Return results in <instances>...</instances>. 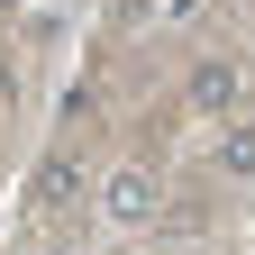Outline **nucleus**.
Returning a JSON list of instances; mask_svg holds the SVG:
<instances>
[{"mask_svg": "<svg viewBox=\"0 0 255 255\" xmlns=\"http://www.w3.org/2000/svg\"><path fill=\"white\" fill-rule=\"evenodd\" d=\"M219 173H228V182L255 173V128H228V137H219Z\"/></svg>", "mask_w": 255, "mask_h": 255, "instance_id": "3", "label": "nucleus"}, {"mask_svg": "<svg viewBox=\"0 0 255 255\" xmlns=\"http://www.w3.org/2000/svg\"><path fill=\"white\" fill-rule=\"evenodd\" d=\"M101 210L119 219V228H146V219H155V182L146 173H110V201Z\"/></svg>", "mask_w": 255, "mask_h": 255, "instance_id": "1", "label": "nucleus"}, {"mask_svg": "<svg viewBox=\"0 0 255 255\" xmlns=\"http://www.w3.org/2000/svg\"><path fill=\"white\" fill-rule=\"evenodd\" d=\"M191 101H201V110H228L237 101V64H201V73H191Z\"/></svg>", "mask_w": 255, "mask_h": 255, "instance_id": "2", "label": "nucleus"}]
</instances>
